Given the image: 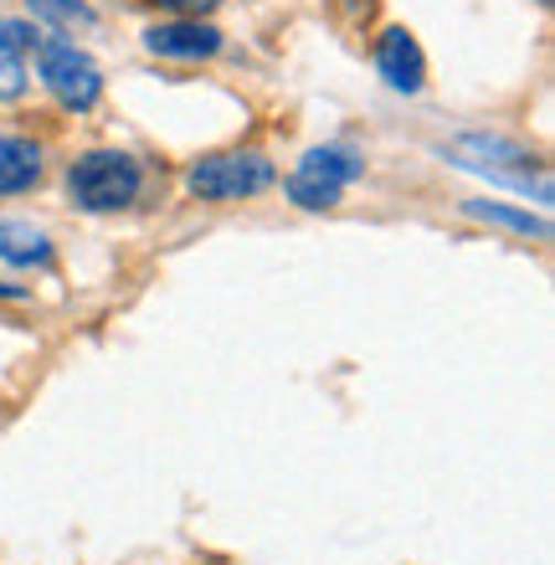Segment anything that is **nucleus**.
Masks as SVG:
<instances>
[{
    "instance_id": "1",
    "label": "nucleus",
    "mask_w": 555,
    "mask_h": 565,
    "mask_svg": "<svg viewBox=\"0 0 555 565\" xmlns=\"http://www.w3.org/2000/svg\"><path fill=\"white\" fill-rule=\"evenodd\" d=\"M442 160L463 175H479L489 185H504V191L535 195L541 206H551V170H545L541 154H530L520 139L504 135H458L442 145Z\"/></svg>"
},
{
    "instance_id": "2",
    "label": "nucleus",
    "mask_w": 555,
    "mask_h": 565,
    "mask_svg": "<svg viewBox=\"0 0 555 565\" xmlns=\"http://www.w3.org/2000/svg\"><path fill=\"white\" fill-rule=\"evenodd\" d=\"M145 191V164L129 149H88L67 164V195L77 211H124Z\"/></svg>"
},
{
    "instance_id": "3",
    "label": "nucleus",
    "mask_w": 555,
    "mask_h": 565,
    "mask_svg": "<svg viewBox=\"0 0 555 565\" xmlns=\"http://www.w3.org/2000/svg\"><path fill=\"white\" fill-rule=\"evenodd\" d=\"M361 175H365V160L350 145H314L293 164L284 191L299 211H330V206H340V195Z\"/></svg>"
},
{
    "instance_id": "4",
    "label": "nucleus",
    "mask_w": 555,
    "mask_h": 565,
    "mask_svg": "<svg viewBox=\"0 0 555 565\" xmlns=\"http://www.w3.org/2000/svg\"><path fill=\"white\" fill-rule=\"evenodd\" d=\"M278 180L268 154L257 149H226V154H206L185 170V191L201 201H253Z\"/></svg>"
},
{
    "instance_id": "5",
    "label": "nucleus",
    "mask_w": 555,
    "mask_h": 565,
    "mask_svg": "<svg viewBox=\"0 0 555 565\" xmlns=\"http://www.w3.org/2000/svg\"><path fill=\"white\" fill-rule=\"evenodd\" d=\"M36 77H42V88L52 93L67 114H88V108L104 98L98 62L77 42H62V36H42V46H36Z\"/></svg>"
},
{
    "instance_id": "6",
    "label": "nucleus",
    "mask_w": 555,
    "mask_h": 565,
    "mask_svg": "<svg viewBox=\"0 0 555 565\" xmlns=\"http://www.w3.org/2000/svg\"><path fill=\"white\" fill-rule=\"evenodd\" d=\"M145 52L170 62H206L222 52V31L201 15H175V21H160V26L145 31Z\"/></svg>"
},
{
    "instance_id": "7",
    "label": "nucleus",
    "mask_w": 555,
    "mask_h": 565,
    "mask_svg": "<svg viewBox=\"0 0 555 565\" xmlns=\"http://www.w3.org/2000/svg\"><path fill=\"white\" fill-rule=\"evenodd\" d=\"M375 73L391 93H421L427 83V57H421V42L406 26H386L375 36Z\"/></svg>"
},
{
    "instance_id": "8",
    "label": "nucleus",
    "mask_w": 555,
    "mask_h": 565,
    "mask_svg": "<svg viewBox=\"0 0 555 565\" xmlns=\"http://www.w3.org/2000/svg\"><path fill=\"white\" fill-rule=\"evenodd\" d=\"M42 145L21 135H0V195H26L42 180Z\"/></svg>"
},
{
    "instance_id": "9",
    "label": "nucleus",
    "mask_w": 555,
    "mask_h": 565,
    "mask_svg": "<svg viewBox=\"0 0 555 565\" xmlns=\"http://www.w3.org/2000/svg\"><path fill=\"white\" fill-rule=\"evenodd\" d=\"M0 263H11V268H46L52 263V237L36 222H0Z\"/></svg>"
},
{
    "instance_id": "10",
    "label": "nucleus",
    "mask_w": 555,
    "mask_h": 565,
    "mask_svg": "<svg viewBox=\"0 0 555 565\" xmlns=\"http://www.w3.org/2000/svg\"><path fill=\"white\" fill-rule=\"evenodd\" d=\"M463 211L473 216V222L510 226V232H520V237H551V226H545L541 216H530V211H520V206H504V201H468Z\"/></svg>"
},
{
    "instance_id": "11",
    "label": "nucleus",
    "mask_w": 555,
    "mask_h": 565,
    "mask_svg": "<svg viewBox=\"0 0 555 565\" xmlns=\"http://www.w3.org/2000/svg\"><path fill=\"white\" fill-rule=\"evenodd\" d=\"M31 15L46 21V26L57 31H93L98 26V11H93L88 0H26Z\"/></svg>"
},
{
    "instance_id": "12",
    "label": "nucleus",
    "mask_w": 555,
    "mask_h": 565,
    "mask_svg": "<svg viewBox=\"0 0 555 565\" xmlns=\"http://www.w3.org/2000/svg\"><path fill=\"white\" fill-rule=\"evenodd\" d=\"M154 6H170V11H185V15H191V11H206L211 0H154Z\"/></svg>"
},
{
    "instance_id": "13",
    "label": "nucleus",
    "mask_w": 555,
    "mask_h": 565,
    "mask_svg": "<svg viewBox=\"0 0 555 565\" xmlns=\"http://www.w3.org/2000/svg\"><path fill=\"white\" fill-rule=\"evenodd\" d=\"M0 298H26L21 288H11V282H0Z\"/></svg>"
},
{
    "instance_id": "14",
    "label": "nucleus",
    "mask_w": 555,
    "mask_h": 565,
    "mask_svg": "<svg viewBox=\"0 0 555 565\" xmlns=\"http://www.w3.org/2000/svg\"><path fill=\"white\" fill-rule=\"evenodd\" d=\"M541 6H551V0H541Z\"/></svg>"
}]
</instances>
